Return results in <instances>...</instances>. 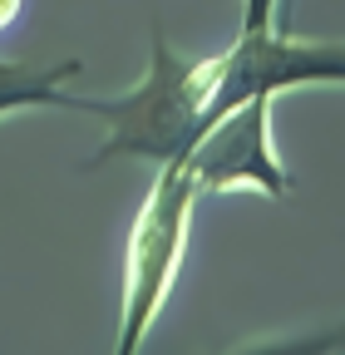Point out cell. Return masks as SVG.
<instances>
[{
    "mask_svg": "<svg viewBox=\"0 0 345 355\" xmlns=\"http://www.w3.org/2000/svg\"><path fill=\"white\" fill-rule=\"evenodd\" d=\"M109 123V139L89 158V168L114 158H143V163H178L202 139V109L193 89V60H183L163 35H153V55L143 79L118 99H99Z\"/></svg>",
    "mask_w": 345,
    "mask_h": 355,
    "instance_id": "cell-1",
    "label": "cell"
},
{
    "mask_svg": "<svg viewBox=\"0 0 345 355\" xmlns=\"http://www.w3.org/2000/svg\"><path fill=\"white\" fill-rule=\"evenodd\" d=\"M296 84H345V44L340 40H296L272 25L256 35L242 30L222 55L193 60L202 128L256 94L276 99Z\"/></svg>",
    "mask_w": 345,
    "mask_h": 355,
    "instance_id": "cell-2",
    "label": "cell"
},
{
    "mask_svg": "<svg viewBox=\"0 0 345 355\" xmlns=\"http://www.w3.org/2000/svg\"><path fill=\"white\" fill-rule=\"evenodd\" d=\"M202 193L193 188V178L183 163H158L153 188L143 193V207L128 232V261H123V321H118V355H134L143 336L153 331L158 311L178 282L183 247H188V222L193 202Z\"/></svg>",
    "mask_w": 345,
    "mask_h": 355,
    "instance_id": "cell-3",
    "label": "cell"
},
{
    "mask_svg": "<svg viewBox=\"0 0 345 355\" xmlns=\"http://www.w3.org/2000/svg\"><path fill=\"white\" fill-rule=\"evenodd\" d=\"M197 193H267L286 198L291 178L272 148V94H256L202 128V139L178 158Z\"/></svg>",
    "mask_w": 345,
    "mask_h": 355,
    "instance_id": "cell-4",
    "label": "cell"
},
{
    "mask_svg": "<svg viewBox=\"0 0 345 355\" xmlns=\"http://www.w3.org/2000/svg\"><path fill=\"white\" fill-rule=\"evenodd\" d=\"M84 64L60 60V64H20L0 60V119L25 114V109H74V114H99V99H74L64 94V79H74Z\"/></svg>",
    "mask_w": 345,
    "mask_h": 355,
    "instance_id": "cell-5",
    "label": "cell"
},
{
    "mask_svg": "<svg viewBox=\"0 0 345 355\" xmlns=\"http://www.w3.org/2000/svg\"><path fill=\"white\" fill-rule=\"evenodd\" d=\"M272 350H286V355H345V321L321 331V336H306V340H286V345H272Z\"/></svg>",
    "mask_w": 345,
    "mask_h": 355,
    "instance_id": "cell-6",
    "label": "cell"
},
{
    "mask_svg": "<svg viewBox=\"0 0 345 355\" xmlns=\"http://www.w3.org/2000/svg\"><path fill=\"white\" fill-rule=\"evenodd\" d=\"M276 10H281V0H242V30L247 35L272 30L276 25Z\"/></svg>",
    "mask_w": 345,
    "mask_h": 355,
    "instance_id": "cell-7",
    "label": "cell"
},
{
    "mask_svg": "<svg viewBox=\"0 0 345 355\" xmlns=\"http://www.w3.org/2000/svg\"><path fill=\"white\" fill-rule=\"evenodd\" d=\"M20 6H25V0H0V30H10V25H15Z\"/></svg>",
    "mask_w": 345,
    "mask_h": 355,
    "instance_id": "cell-8",
    "label": "cell"
}]
</instances>
